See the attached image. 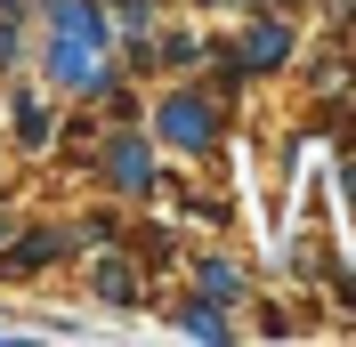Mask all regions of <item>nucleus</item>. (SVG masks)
<instances>
[{"label": "nucleus", "mask_w": 356, "mask_h": 347, "mask_svg": "<svg viewBox=\"0 0 356 347\" xmlns=\"http://www.w3.org/2000/svg\"><path fill=\"white\" fill-rule=\"evenodd\" d=\"M0 251H8V218H0Z\"/></svg>", "instance_id": "f8f14e48"}, {"label": "nucleus", "mask_w": 356, "mask_h": 347, "mask_svg": "<svg viewBox=\"0 0 356 347\" xmlns=\"http://www.w3.org/2000/svg\"><path fill=\"white\" fill-rule=\"evenodd\" d=\"M202 291H211V299H227V291H235V266L211 259V266H202Z\"/></svg>", "instance_id": "1a4fd4ad"}, {"label": "nucleus", "mask_w": 356, "mask_h": 347, "mask_svg": "<svg viewBox=\"0 0 356 347\" xmlns=\"http://www.w3.org/2000/svg\"><path fill=\"white\" fill-rule=\"evenodd\" d=\"M154 130H162V146H178V153H211L219 146V113L202 105L195 89H170L162 113H154Z\"/></svg>", "instance_id": "f03ea898"}, {"label": "nucleus", "mask_w": 356, "mask_h": 347, "mask_svg": "<svg viewBox=\"0 0 356 347\" xmlns=\"http://www.w3.org/2000/svg\"><path fill=\"white\" fill-rule=\"evenodd\" d=\"M170 323H178V331H195V339H227V323H219V307H211V299H186Z\"/></svg>", "instance_id": "39448f33"}, {"label": "nucleus", "mask_w": 356, "mask_h": 347, "mask_svg": "<svg viewBox=\"0 0 356 347\" xmlns=\"http://www.w3.org/2000/svg\"><path fill=\"white\" fill-rule=\"evenodd\" d=\"M97 299H113V307H130V299H138V275H130V259H106V266H97Z\"/></svg>", "instance_id": "423d86ee"}, {"label": "nucleus", "mask_w": 356, "mask_h": 347, "mask_svg": "<svg viewBox=\"0 0 356 347\" xmlns=\"http://www.w3.org/2000/svg\"><path fill=\"white\" fill-rule=\"evenodd\" d=\"M49 81L57 89L106 81V17L89 0H49Z\"/></svg>", "instance_id": "f257e3e1"}, {"label": "nucleus", "mask_w": 356, "mask_h": 347, "mask_svg": "<svg viewBox=\"0 0 356 347\" xmlns=\"http://www.w3.org/2000/svg\"><path fill=\"white\" fill-rule=\"evenodd\" d=\"M284 57H291V33H284L275 17H259V24L243 33V65H284Z\"/></svg>", "instance_id": "20e7f679"}, {"label": "nucleus", "mask_w": 356, "mask_h": 347, "mask_svg": "<svg viewBox=\"0 0 356 347\" xmlns=\"http://www.w3.org/2000/svg\"><path fill=\"white\" fill-rule=\"evenodd\" d=\"M106 178L122 186V194H146V186H154V153H146V137H113V146H106Z\"/></svg>", "instance_id": "7ed1b4c3"}, {"label": "nucleus", "mask_w": 356, "mask_h": 347, "mask_svg": "<svg viewBox=\"0 0 356 347\" xmlns=\"http://www.w3.org/2000/svg\"><path fill=\"white\" fill-rule=\"evenodd\" d=\"M340 194H348V210H356V153L340 162Z\"/></svg>", "instance_id": "9b49d317"}, {"label": "nucleus", "mask_w": 356, "mask_h": 347, "mask_svg": "<svg viewBox=\"0 0 356 347\" xmlns=\"http://www.w3.org/2000/svg\"><path fill=\"white\" fill-rule=\"evenodd\" d=\"M49 259H65V235H24L8 251V266H49Z\"/></svg>", "instance_id": "0eeeda50"}, {"label": "nucleus", "mask_w": 356, "mask_h": 347, "mask_svg": "<svg viewBox=\"0 0 356 347\" xmlns=\"http://www.w3.org/2000/svg\"><path fill=\"white\" fill-rule=\"evenodd\" d=\"M17 137H24V146H49V121H41V97H17Z\"/></svg>", "instance_id": "6e6552de"}, {"label": "nucleus", "mask_w": 356, "mask_h": 347, "mask_svg": "<svg viewBox=\"0 0 356 347\" xmlns=\"http://www.w3.org/2000/svg\"><path fill=\"white\" fill-rule=\"evenodd\" d=\"M0 65H17V17H8V0H0Z\"/></svg>", "instance_id": "9d476101"}]
</instances>
